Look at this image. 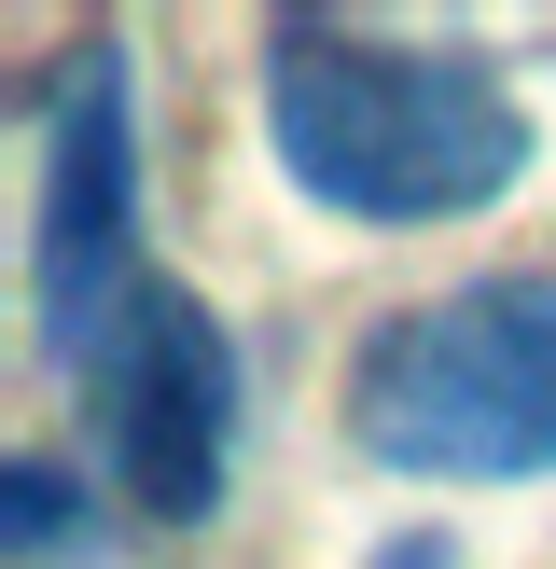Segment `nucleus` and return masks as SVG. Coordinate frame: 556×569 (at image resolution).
I'll return each instance as SVG.
<instances>
[{
  "label": "nucleus",
  "instance_id": "obj_1",
  "mask_svg": "<svg viewBox=\"0 0 556 569\" xmlns=\"http://www.w3.org/2000/svg\"><path fill=\"white\" fill-rule=\"evenodd\" d=\"M265 139L334 222H473L528 181V98L473 42H389V28H265Z\"/></svg>",
  "mask_w": 556,
  "mask_h": 569
},
{
  "label": "nucleus",
  "instance_id": "obj_2",
  "mask_svg": "<svg viewBox=\"0 0 556 569\" xmlns=\"http://www.w3.org/2000/svg\"><path fill=\"white\" fill-rule=\"evenodd\" d=\"M348 431L404 487H543L556 472V278H473L361 348Z\"/></svg>",
  "mask_w": 556,
  "mask_h": 569
},
{
  "label": "nucleus",
  "instance_id": "obj_3",
  "mask_svg": "<svg viewBox=\"0 0 556 569\" xmlns=\"http://www.w3.org/2000/svg\"><path fill=\"white\" fill-rule=\"evenodd\" d=\"M139 70L126 42H83L42 98V222H28V292H42V348L98 361L111 320L139 306Z\"/></svg>",
  "mask_w": 556,
  "mask_h": 569
},
{
  "label": "nucleus",
  "instance_id": "obj_4",
  "mask_svg": "<svg viewBox=\"0 0 556 569\" xmlns=\"http://www.w3.org/2000/svg\"><path fill=\"white\" fill-rule=\"evenodd\" d=\"M83 417H98V459H111L139 528H209L222 515V472H237V348H222V320L181 278H139L111 348L83 361Z\"/></svg>",
  "mask_w": 556,
  "mask_h": 569
},
{
  "label": "nucleus",
  "instance_id": "obj_5",
  "mask_svg": "<svg viewBox=\"0 0 556 569\" xmlns=\"http://www.w3.org/2000/svg\"><path fill=\"white\" fill-rule=\"evenodd\" d=\"M70 515H83V500H70V472H56V459H14V472H0V542H14V556H56V542H70Z\"/></svg>",
  "mask_w": 556,
  "mask_h": 569
},
{
  "label": "nucleus",
  "instance_id": "obj_6",
  "mask_svg": "<svg viewBox=\"0 0 556 569\" xmlns=\"http://www.w3.org/2000/svg\"><path fill=\"white\" fill-rule=\"evenodd\" d=\"M376 569H459V556H445V528H389V542H376Z\"/></svg>",
  "mask_w": 556,
  "mask_h": 569
}]
</instances>
